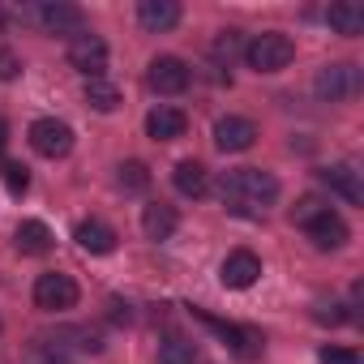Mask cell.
<instances>
[{"instance_id": "cell-24", "label": "cell", "mask_w": 364, "mask_h": 364, "mask_svg": "<svg viewBox=\"0 0 364 364\" xmlns=\"http://www.w3.org/2000/svg\"><path fill=\"white\" fill-rule=\"evenodd\" d=\"M326 210H330V202H321L317 193H309V198H300V202L291 206V223H296V228H309V223H317Z\"/></svg>"}, {"instance_id": "cell-22", "label": "cell", "mask_w": 364, "mask_h": 364, "mask_svg": "<svg viewBox=\"0 0 364 364\" xmlns=\"http://www.w3.org/2000/svg\"><path fill=\"white\" fill-rule=\"evenodd\" d=\"M86 103H90L95 112H116V107H120V90H116L107 77H90V82H86Z\"/></svg>"}, {"instance_id": "cell-31", "label": "cell", "mask_w": 364, "mask_h": 364, "mask_svg": "<svg viewBox=\"0 0 364 364\" xmlns=\"http://www.w3.org/2000/svg\"><path fill=\"white\" fill-rule=\"evenodd\" d=\"M5 146H9V124L0 120V154H5Z\"/></svg>"}, {"instance_id": "cell-13", "label": "cell", "mask_w": 364, "mask_h": 364, "mask_svg": "<svg viewBox=\"0 0 364 364\" xmlns=\"http://www.w3.org/2000/svg\"><path fill=\"white\" fill-rule=\"evenodd\" d=\"M185 129H189V116L180 107H171V103H163V107H154L146 116V133L154 141H176V137H185Z\"/></svg>"}, {"instance_id": "cell-16", "label": "cell", "mask_w": 364, "mask_h": 364, "mask_svg": "<svg viewBox=\"0 0 364 364\" xmlns=\"http://www.w3.org/2000/svg\"><path fill=\"white\" fill-rule=\"evenodd\" d=\"M73 240L86 249V253H112L116 249V228L112 223H103V219H82L77 223V232H73Z\"/></svg>"}, {"instance_id": "cell-33", "label": "cell", "mask_w": 364, "mask_h": 364, "mask_svg": "<svg viewBox=\"0 0 364 364\" xmlns=\"http://www.w3.org/2000/svg\"><path fill=\"white\" fill-rule=\"evenodd\" d=\"M0 326H5V321H0Z\"/></svg>"}, {"instance_id": "cell-4", "label": "cell", "mask_w": 364, "mask_h": 364, "mask_svg": "<svg viewBox=\"0 0 364 364\" xmlns=\"http://www.w3.org/2000/svg\"><path fill=\"white\" fill-rule=\"evenodd\" d=\"M360 86H364V77H360V69H355L351 60L326 65V69L317 73V82H313V90H317L321 103H347V99L360 95Z\"/></svg>"}, {"instance_id": "cell-14", "label": "cell", "mask_w": 364, "mask_h": 364, "mask_svg": "<svg viewBox=\"0 0 364 364\" xmlns=\"http://www.w3.org/2000/svg\"><path fill=\"white\" fill-rule=\"evenodd\" d=\"M171 185H176V193H180V198H206L210 176H206V167H202L198 159H180V163H176V171H171Z\"/></svg>"}, {"instance_id": "cell-7", "label": "cell", "mask_w": 364, "mask_h": 364, "mask_svg": "<svg viewBox=\"0 0 364 364\" xmlns=\"http://www.w3.org/2000/svg\"><path fill=\"white\" fill-rule=\"evenodd\" d=\"M69 65H73L77 73H86V82H90V77H103V69H107V43H103L95 31L73 35V39H69Z\"/></svg>"}, {"instance_id": "cell-19", "label": "cell", "mask_w": 364, "mask_h": 364, "mask_svg": "<svg viewBox=\"0 0 364 364\" xmlns=\"http://www.w3.org/2000/svg\"><path fill=\"white\" fill-rule=\"evenodd\" d=\"M326 22H330L334 35H347V39L364 35V9L355 5V0H338V5H330L326 9Z\"/></svg>"}, {"instance_id": "cell-8", "label": "cell", "mask_w": 364, "mask_h": 364, "mask_svg": "<svg viewBox=\"0 0 364 364\" xmlns=\"http://www.w3.org/2000/svg\"><path fill=\"white\" fill-rule=\"evenodd\" d=\"M31 146H35L43 159H65V154L73 150V129H69L65 120H56V116H43V120L31 124Z\"/></svg>"}, {"instance_id": "cell-20", "label": "cell", "mask_w": 364, "mask_h": 364, "mask_svg": "<svg viewBox=\"0 0 364 364\" xmlns=\"http://www.w3.org/2000/svg\"><path fill=\"white\" fill-rule=\"evenodd\" d=\"M14 245H18V253L39 257V253L52 249V232H48V223H39V219H22L18 232H14Z\"/></svg>"}, {"instance_id": "cell-3", "label": "cell", "mask_w": 364, "mask_h": 364, "mask_svg": "<svg viewBox=\"0 0 364 364\" xmlns=\"http://www.w3.org/2000/svg\"><path fill=\"white\" fill-rule=\"evenodd\" d=\"M26 18L39 26V31H48V35H82L86 31V18H82V9L77 5H69V0H43V5H31L26 9Z\"/></svg>"}, {"instance_id": "cell-21", "label": "cell", "mask_w": 364, "mask_h": 364, "mask_svg": "<svg viewBox=\"0 0 364 364\" xmlns=\"http://www.w3.org/2000/svg\"><path fill=\"white\" fill-rule=\"evenodd\" d=\"M159 364H198V347L185 334H167L159 343Z\"/></svg>"}, {"instance_id": "cell-11", "label": "cell", "mask_w": 364, "mask_h": 364, "mask_svg": "<svg viewBox=\"0 0 364 364\" xmlns=\"http://www.w3.org/2000/svg\"><path fill=\"white\" fill-rule=\"evenodd\" d=\"M253 141H257V124L245 120V116H223V120L215 124V146L228 150V154H240V150H249Z\"/></svg>"}, {"instance_id": "cell-28", "label": "cell", "mask_w": 364, "mask_h": 364, "mask_svg": "<svg viewBox=\"0 0 364 364\" xmlns=\"http://www.w3.org/2000/svg\"><path fill=\"white\" fill-rule=\"evenodd\" d=\"M317 360H321V364H360V355H355L351 347H321Z\"/></svg>"}, {"instance_id": "cell-18", "label": "cell", "mask_w": 364, "mask_h": 364, "mask_svg": "<svg viewBox=\"0 0 364 364\" xmlns=\"http://www.w3.org/2000/svg\"><path fill=\"white\" fill-rule=\"evenodd\" d=\"M304 232H309V240H313L317 249H343V245H347V236H351V232H347V223H343L334 210H326V215H321L317 223H309Z\"/></svg>"}, {"instance_id": "cell-10", "label": "cell", "mask_w": 364, "mask_h": 364, "mask_svg": "<svg viewBox=\"0 0 364 364\" xmlns=\"http://www.w3.org/2000/svg\"><path fill=\"white\" fill-rule=\"evenodd\" d=\"M219 279H223V287L245 291V287H253V283L262 279V257H257L253 249H236V253H228V257H223Z\"/></svg>"}, {"instance_id": "cell-23", "label": "cell", "mask_w": 364, "mask_h": 364, "mask_svg": "<svg viewBox=\"0 0 364 364\" xmlns=\"http://www.w3.org/2000/svg\"><path fill=\"white\" fill-rule=\"evenodd\" d=\"M116 185H120L124 193H141V189L150 185V171H146V163H137V159L120 163V176H116Z\"/></svg>"}, {"instance_id": "cell-26", "label": "cell", "mask_w": 364, "mask_h": 364, "mask_svg": "<svg viewBox=\"0 0 364 364\" xmlns=\"http://www.w3.org/2000/svg\"><path fill=\"white\" fill-rule=\"evenodd\" d=\"M313 321H321V326H343V321H351V313H347V304H338V300H317V304H313Z\"/></svg>"}, {"instance_id": "cell-30", "label": "cell", "mask_w": 364, "mask_h": 364, "mask_svg": "<svg viewBox=\"0 0 364 364\" xmlns=\"http://www.w3.org/2000/svg\"><path fill=\"white\" fill-rule=\"evenodd\" d=\"M133 313H129V304H120V300H112V321H129Z\"/></svg>"}, {"instance_id": "cell-32", "label": "cell", "mask_w": 364, "mask_h": 364, "mask_svg": "<svg viewBox=\"0 0 364 364\" xmlns=\"http://www.w3.org/2000/svg\"><path fill=\"white\" fill-rule=\"evenodd\" d=\"M0 26H5V9H0Z\"/></svg>"}, {"instance_id": "cell-2", "label": "cell", "mask_w": 364, "mask_h": 364, "mask_svg": "<svg viewBox=\"0 0 364 364\" xmlns=\"http://www.w3.org/2000/svg\"><path fill=\"white\" fill-rule=\"evenodd\" d=\"M245 60H249L253 73H279L296 60V43L279 31H266V35H253L245 43Z\"/></svg>"}, {"instance_id": "cell-12", "label": "cell", "mask_w": 364, "mask_h": 364, "mask_svg": "<svg viewBox=\"0 0 364 364\" xmlns=\"http://www.w3.org/2000/svg\"><path fill=\"white\" fill-rule=\"evenodd\" d=\"M317 176H321V185H330V193H338L343 202H351V206H360V202H364L360 171H355L351 163H330V167H321Z\"/></svg>"}, {"instance_id": "cell-1", "label": "cell", "mask_w": 364, "mask_h": 364, "mask_svg": "<svg viewBox=\"0 0 364 364\" xmlns=\"http://www.w3.org/2000/svg\"><path fill=\"white\" fill-rule=\"evenodd\" d=\"M219 202L240 219H262L279 202V180L262 167H236L219 180Z\"/></svg>"}, {"instance_id": "cell-29", "label": "cell", "mask_w": 364, "mask_h": 364, "mask_svg": "<svg viewBox=\"0 0 364 364\" xmlns=\"http://www.w3.org/2000/svg\"><path fill=\"white\" fill-rule=\"evenodd\" d=\"M18 73H22V60H18V56L5 48V52H0V82H14Z\"/></svg>"}, {"instance_id": "cell-9", "label": "cell", "mask_w": 364, "mask_h": 364, "mask_svg": "<svg viewBox=\"0 0 364 364\" xmlns=\"http://www.w3.org/2000/svg\"><path fill=\"white\" fill-rule=\"evenodd\" d=\"M146 77H150V86H154L159 95H185L193 73H189V65L180 60V56H154Z\"/></svg>"}, {"instance_id": "cell-6", "label": "cell", "mask_w": 364, "mask_h": 364, "mask_svg": "<svg viewBox=\"0 0 364 364\" xmlns=\"http://www.w3.org/2000/svg\"><path fill=\"white\" fill-rule=\"evenodd\" d=\"M77 283L69 279V274H60V270H48V274H39L35 279V304L43 309V313H65V309H73L77 304Z\"/></svg>"}, {"instance_id": "cell-17", "label": "cell", "mask_w": 364, "mask_h": 364, "mask_svg": "<svg viewBox=\"0 0 364 364\" xmlns=\"http://www.w3.org/2000/svg\"><path fill=\"white\" fill-rule=\"evenodd\" d=\"M176 228H180L176 206H167V202H150V206L141 210V232H146L150 240H167Z\"/></svg>"}, {"instance_id": "cell-5", "label": "cell", "mask_w": 364, "mask_h": 364, "mask_svg": "<svg viewBox=\"0 0 364 364\" xmlns=\"http://www.w3.org/2000/svg\"><path fill=\"white\" fill-rule=\"evenodd\" d=\"M193 317L202 321V326H210L240 360H257L262 355V347H266V338H262V330H253V326H236V321H223V317H210L206 309H193Z\"/></svg>"}, {"instance_id": "cell-15", "label": "cell", "mask_w": 364, "mask_h": 364, "mask_svg": "<svg viewBox=\"0 0 364 364\" xmlns=\"http://www.w3.org/2000/svg\"><path fill=\"white\" fill-rule=\"evenodd\" d=\"M137 22L150 31V35H163L180 22V5L176 0H141L137 5Z\"/></svg>"}, {"instance_id": "cell-25", "label": "cell", "mask_w": 364, "mask_h": 364, "mask_svg": "<svg viewBox=\"0 0 364 364\" xmlns=\"http://www.w3.org/2000/svg\"><path fill=\"white\" fill-rule=\"evenodd\" d=\"M0 180H5V185H9V193H26L31 189V171H26V163H14V159H5V163H0Z\"/></svg>"}, {"instance_id": "cell-27", "label": "cell", "mask_w": 364, "mask_h": 364, "mask_svg": "<svg viewBox=\"0 0 364 364\" xmlns=\"http://www.w3.org/2000/svg\"><path fill=\"white\" fill-rule=\"evenodd\" d=\"M210 52H215V60H219V65H223V60L232 65V56H236V52H245V43H240V31H223V35L215 39V48H210Z\"/></svg>"}]
</instances>
